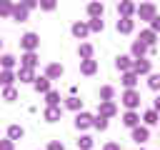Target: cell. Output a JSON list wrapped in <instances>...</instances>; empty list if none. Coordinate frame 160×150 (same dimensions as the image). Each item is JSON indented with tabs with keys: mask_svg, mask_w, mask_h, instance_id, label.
I'll use <instances>...</instances> for the list:
<instances>
[{
	"mask_svg": "<svg viewBox=\"0 0 160 150\" xmlns=\"http://www.w3.org/2000/svg\"><path fill=\"white\" fill-rule=\"evenodd\" d=\"M22 45H25V48H28V50H32V48H35V45H38V38H35V35H32V32H30V35H25V38H22Z\"/></svg>",
	"mask_w": 160,
	"mask_h": 150,
	"instance_id": "6da1fadb",
	"label": "cell"
},
{
	"mask_svg": "<svg viewBox=\"0 0 160 150\" xmlns=\"http://www.w3.org/2000/svg\"><path fill=\"white\" fill-rule=\"evenodd\" d=\"M130 28H132V22H130V20H128V18H125V20H120V22H118V30H122V32H128V30H130Z\"/></svg>",
	"mask_w": 160,
	"mask_h": 150,
	"instance_id": "7a4b0ae2",
	"label": "cell"
},
{
	"mask_svg": "<svg viewBox=\"0 0 160 150\" xmlns=\"http://www.w3.org/2000/svg\"><path fill=\"white\" fill-rule=\"evenodd\" d=\"M78 128H85V125H90V115H78Z\"/></svg>",
	"mask_w": 160,
	"mask_h": 150,
	"instance_id": "3957f363",
	"label": "cell"
},
{
	"mask_svg": "<svg viewBox=\"0 0 160 150\" xmlns=\"http://www.w3.org/2000/svg\"><path fill=\"white\" fill-rule=\"evenodd\" d=\"M125 102H128L130 108H132V105H138V95H135V92H128V95H125Z\"/></svg>",
	"mask_w": 160,
	"mask_h": 150,
	"instance_id": "277c9868",
	"label": "cell"
},
{
	"mask_svg": "<svg viewBox=\"0 0 160 150\" xmlns=\"http://www.w3.org/2000/svg\"><path fill=\"white\" fill-rule=\"evenodd\" d=\"M140 15H142V18H152V8H150V5H142V8H140Z\"/></svg>",
	"mask_w": 160,
	"mask_h": 150,
	"instance_id": "5b68a950",
	"label": "cell"
},
{
	"mask_svg": "<svg viewBox=\"0 0 160 150\" xmlns=\"http://www.w3.org/2000/svg\"><path fill=\"white\" fill-rule=\"evenodd\" d=\"M135 140H138V142L148 140V130H135Z\"/></svg>",
	"mask_w": 160,
	"mask_h": 150,
	"instance_id": "8992f818",
	"label": "cell"
},
{
	"mask_svg": "<svg viewBox=\"0 0 160 150\" xmlns=\"http://www.w3.org/2000/svg\"><path fill=\"white\" fill-rule=\"evenodd\" d=\"M72 30H75V35H85V32H88V28H85V25H75Z\"/></svg>",
	"mask_w": 160,
	"mask_h": 150,
	"instance_id": "52a82bcc",
	"label": "cell"
},
{
	"mask_svg": "<svg viewBox=\"0 0 160 150\" xmlns=\"http://www.w3.org/2000/svg\"><path fill=\"white\" fill-rule=\"evenodd\" d=\"M125 122H128V125H135V122H138V118H135L132 112H128V115H125Z\"/></svg>",
	"mask_w": 160,
	"mask_h": 150,
	"instance_id": "ba28073f",
	"label": "cell"
},
{
	"mask_svg": "<svg viewBox=\"0 0 160 150\" xmlns=\"http://www.w3.org/2000/svg\"><path fill=\"white\" fill-rule=\"evenodd\" d=\"M150 88H160V75H152L150 78Z\"/></svg>",
	"mask_w": 160,
	"mask_h": 150,
	"instance_id": "9c48e42d",
	"label": "cell"
},
{
	"mask_svg": "<svg viewBox=\"0 0 160 150\" xmlns=\"http://www.w3.org/2000/svg\"><path fill=\"white\" fill-rule=\"evenodd\" d=\"M35 88H38V90H48V80H38Z\"/></svg>",
	"mask_w": 160,
	"mask_h": 150,
	"instance_id": "30bf717a",
	"label": "cell"
},
{
	"mask_svg": "<svg viewBox=\"0 0 160 150\" xmlns=\"http://www.w3.org/2000/svg\"><path fill=\"white\" fill-rule=\"evenodd\" d=\"M82 70H85V72H92V70H95V65H92V62H90V60H88V62H85V65H82Z\"/></svg>",
	"mask_w": 160,
	"mask_h": 150,
	"instance_id": "8fae6325",
	"label": "cell"
},
{
	"mask_svg": "<svg viewBox=\"0 0 160 150\" xmlns=\"http://www.w3.org/2000/svg\"><path fill=\"white\" fill-rule=\"evenodd\" d=\"M18 135H22V130L20 128H10V138H18Z\"/></svg>",
	"mask_w": 160,
	"mask_h": 150,
	"instance_id": "7c38bea8",
	"label": "cell"
},
{
	"mask_svg": "<svg viewBox=\"0 0 160 150\" xmlns=\"http://www.w3.org/2000/svg\"><path fill=\"white\" fill-rule=\"evenodd\" d=\"M90 12H92V15H98V12H102V8H100V5H90Z\"/></svg>",
	"mask_w": 160,
	"mask_h": 150,
	"instance_id": "4fadbf2b",
	"label": "cell"
},
{
	"mask_svg": "<svg viewBox=\"0 0 160 150\" xmlns=\"http://www.w3.org/2000/svg\"><path fill=\"white\" fill-rule=\"evenodd\" d=\"M15 18H18V20H22V18H25V10H22V8H18V10H15Z\"/></svg>",
	"mask_w": 160,
	"mask_h": 150,
	"instance_id": "5bb4252c",
	"label": "cell"
},
{
	"mask_svg": "<svg viewBox=\"0 0 160 150\" xmlns=\"http://www.w3.org/2000/svg\"><path fill=\"white\" fill-rule=\"evenodd\" d=\"M142 50H145V42H135V52H138V55H140V52H142Z\"/></svg>",
	"mask_w": 160,
	"mask_h": 150,
	"instance_id": "9a60e30c",
	"label": "cell"
},
{
	"mask_svg": "<svg viewBox=\"0 0 160 150\" xmlns=\"http://www.w3.org/2000/svg\"><path fill=\"white\" fill-rule=\"evenodd\" d=\"M135 68H138V70H140V72H148V62H138V65H135Z\"/></svg>",
	"mask_w": 160,
	"mask_h": 150,
	"instance_id": "2e32d148",
	"label": "cell"
},
{
	"mask_svg": "<svg viewBox=\"0 0 160 150\" xmlns=\"http://www.w3.org/2000/svg\"><path fill=\"white\" fill-rule=\"evenodd\" d=\"M145 120H148V122H155V120H158V115H155V112H148V115H145Z\"/></svg>",
	"mask_w": 160,
	"mask_h": 150,
	"instance_id": "e0dca14e",
	"label": "cell"
},
{
	"mask_svg": "<svg viewBox=\"0 0 160 150\" xmlns=\"http://www.w3.org/2000/svg\"><path fill=\"white\" fill-rule=\"evenodd\" d=\"M142 40L145 42H152V32H142Z\"/></svg>",
	"mask_w": 160,
	"mask_h": 150,
	"instance_id": "ac0fdd59",
	"label": "cell"
},
{
	"mask_svg": "<svg viewBox=\"0 0 160 150\" xmlns=\"http://www.w3.org/2000/svg\"><path fill=\"white\" fill-rule=\"evenodd\" d=\"M118 68H128V58H120L118 60Z\"/></svg>",
	"mask_w": 160,
	"mask_h": 150,
	"instance_id": "d6986e66",
	"label": "cell"
},
{
	"mask_svg": "<svg viewBox=\"0 0 160 150\" xmlns=\"http://www.w3.org/2000/svg\"><path fill=\"white\" fill-rule=\"evenodd\" d=\"M8 10H10V5L8 2H0V12H8Z\"/></svg>",
	"mask_w": 160,
	"mask_h": 150,
	"instance_id": "ffe728a7",
	"label": "cell"
},
{
	"mask_svg": "<svg viewBox=\"0 0 160 150\" xmlns=\"http://www.w3.org/2000/svg\"><path fill=\"white\" fill-rule=\"evenodd\" d=\"M0 150H12V145L10 142H0Z\"/></svg>",
	"mask_w": 160,
	"mask_h": 150,
	"instance_id": "44dd1931",
	"label": "cell"
},
{
	"mask_svg": "<svg viewBox=\"0 0 160 150\" xmlns=\"http://www.w3.org/2000/svg\"><path fill=\"white\" fill-rule=\"evenodd\" d=\"M50 150H62V145H58V142H52V145H50Z\"/></svg>",
	"mask_w": 160,
	"mask_h": 150,
	"instance_id": "7402d4cb",
	"label": "cell"
},
{
	"mask_svg": "<svg viewBox=\"0 0 160 150\" xmlns=\"http://www.w3.org/2000/svg\"><path fill=\"white\" fill-rule=\"evenodd\" d=\"M152 25H155V28L160 30V18H155V20H152Z\"/></svg>",
	"mask_w": 160,
	"mask_h": 150,
	"instance_id": "603a6c76",
	"label": "cell"
},
{
	"mask_svg": "<svg viewBox=\"0 0 160 150\" xmlns=\"http://www.w3.org/2000/svg\"><path fill=\"white\" fill-rule=\"evenodd\" d=\"M105 150H118V148H115V145H108V148H105Z\"/></svg>",
	"mask_w": 160,
	"mask_h": 150,
	"instance_id": "cb8c5ba5",
	"label": "cell"
},
{
	"mask_svg": "<svg viewBox=\"0 0 160 150\" xmlns=\"http://www.w3.org/2000/svg\"><path fill=\"white\" fill-rule=\"evenodd\" d=\"M155 108H158V110H160V98H158V102H155Z\"/></svg>",
	"mask_w": 160,
	"mask_h": 150,
	"instance_id": "d4e9b609",
	"label": "cell"
}]
</instances>
